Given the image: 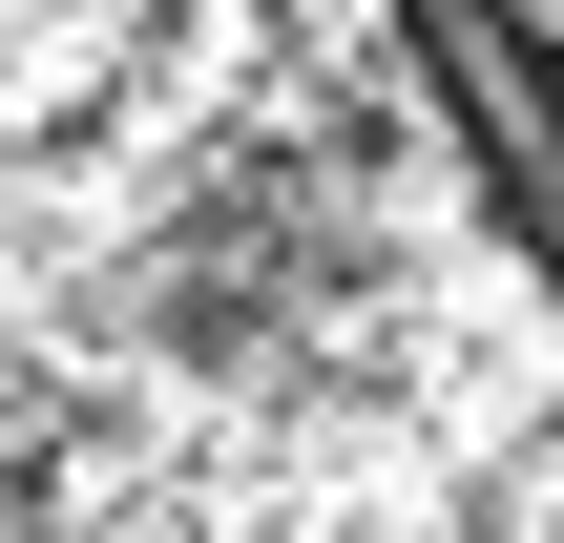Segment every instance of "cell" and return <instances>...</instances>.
Returning <instances> with one entry per match:
<instances>
[{
  "mask_svg": "<svg viewBox=\"0 0 564 543\" xmlns=\"http://www.w3.org/2000/svg\"><path fill=\"white\" fill-rule=\"evenodd\" d=\"M0 543H564V188L440 0H0Z\"/></svg>",
  "mask_w": 564,
  "mask_h": 543,
  "instance_id": "cell-1",
  "label": "cell"
},
{
  "mask_svg": "<svg viewBox=\"0 0 564 543\" xmlns=\"http://www.w3.org/2000/svg\"><path fill=\"white\" fill-rule=\"evenodd\" d=\"M460 42H481V84H502V126L544 146V188H564V0H440Z\"/></svg>",
  "mask_w": 564,
  "mask_h": 543,
  "instance_id": "cell-2",
  "label": "cell"
}]
</instances>
